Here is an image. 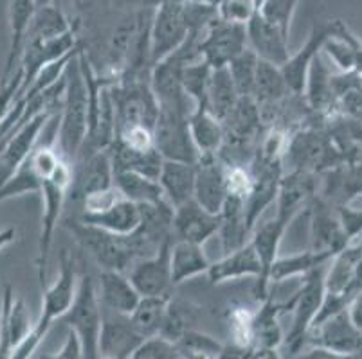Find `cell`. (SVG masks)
<instances>
[{"mask_svg": "<svg viewBox=\"0 0 362 359\" xmlns=\"http://www.w3.org/2000/svg\"><path fill=\"white\" fill-rule=\"evenodd\" d=\"M78 52H74L65 65L62 111L58 114V133H56V147L72 166L80 157L87 140L88 110H90V92Z\"/></svg>", "mask_w": 362, "mask_h": 359, "instance_id": "obj_1", "label": "cell"}, {"mask_svg": "<svg viewBox=\"0 0 362 359\" xmlns=\"http://www.w3.org/2000/svg\"><path fill=\"white\" fill-rule=\"evenodd\" d=\"M76 289H78V275H76L74 259L67 250H64L60 255V275L51 286L47 284L45 288H42L44 300H42L40 318L35 322L24 340L13 348L11 358L28 359L35 354V351L40 347L54 320L64 318L67 315L72 300H74Z\"/></svg>", "mask_w": 362, "mask_h": 359, "instance_id": "obj_2", "label": "cell"}, {"mask_svg": "<svg viewBox=\"0 0 362 359\" xmlns=\"http://www.w3.org/2000/svg\"><path fill=\"white\" fill-rule=\"evenodd\" d=\"M72 173H74V166L64 160L60 167L52 173V176L45 178L40 187L44 210H42V229L40 239H38V255H36V273H38L40 288L47 286V264L52 239H54L56 225L60 221L62 210L71 190Z\"/></svg>", "mask_w": 362, "mask_h": 359, "instance_id": "obj_3", "label": "cell"}, {"mask_svg": "<svg viewBox=\"0 0 362 359\" xmlns=\"http://www.w3.org/2000/svg\"><path fill=\"white\" fill-rule=\"evenodd\" d=\"M195 104L192 103H160L153 126L156 147L168 160L197 164L199 151L189 133V114Z\"/></svg>", "mask_w": 362, "mask_h": 359, "instance_id": "obj_4", "label": "cell"}, {"mask_svg": "<svg viewBox=\"0 0 362 359\" xmlns=\"http://www.w3.org/2000/svg\"><path fill=\"white\" fill-rule=\"evenodd\" d=\"M65 225L101 269L127 272L137 261L130 236H117L98 226L87 225L80 219H71Z\"/></svg>", "mask_w": 362, "mask_h": 359, "instance_id": "obj_5", "label": "cell"}, {"mask_svg": "<svg viewBox=\"0 0 362 359\" xmlns=\"http://www.w3.org/2000/svg\"><path fill=\"white\" fill-rule=\"evenodd\" d=\"M186 2L182 0H159L150 22V65L163 61L177 51L192 35Z\"/></svg>", "mask_w": 362, "mask_h": 359, "instance_id": "obj_6", "label": "cell"}, {"mask_svg": "<svg viewBox=\"0 0 362 359\" xmlns=\"http://www.w3.org/2000/svg\"><path fill=\"white\" fill-rule=\"evenodd\" d=\"M69 327L80 336L85 359H100V332L103 315L98 289L88 273L78 279V289L71 309L64 316Z\"/></svg>", "mask_w": 362, "mask_h": 359, "instance_id": "obj_7", "label": "cell"}, {"mask_svg": "<svg viewBox=\"0 0 362 359\" xmlns=\"http://www.w3.org/2000/svg\"><path fill=\"white\" fill-rule=\"evenodd\" d=\"M325 273H327V264L303 275L305 281L292 296V325L287 336L283 338V343L288 348V355H298L303 345L307 343L308 331L314 324L325 296Z\"/></svg>", "mask_w": 362, "mask_h": 359, "instance_id": "obj_8", "label": "cell"}, {"mask_svg": "<svg viewBox=\"0 0 362 359\" xmlns=\"http://www.w3.org/2000/svg\"><path fill=\"white\" fill-rule=\"evenodd\" d=\"M197 49L204 61L213 68L227 67L243 49H247L245 25L229 24L218 16L209 20L206 28L199 31Z\"/></svg>", "mask_w": 362, "mask_h": 359, "instance_id": "obj_9", "label": "cell"}, {"mask_svg": "<svg viewBox=\"0 0 362 359\" xmlns=\"http://www.w3.org/2000/svg\"><path fill=\"white\" fill-rule=\"evenodd\" d=\"M307 343L328 348L341 359L358 358L362 351V332L351 324L346 309H342L319 324L312 325Z\"/></svg>", "mask_w": 362, "mask_h": 359, "instance_id": "obj_10", "label": "cell"}, {"mask_svg": "<svg viewBox=\"0 0 362 359\" xmlns=\"http://www.w3.org/2000/svg\"><path fill=\"white\" fill-rule=\"evenodd\" d=\"M101 315H103V322H101L100 332V358H132L144 338L134 327L130 315L116 312L107 308H101Z\"/></svg>", "mask_w": 362, "mask_h": 359, "instance_id": "obj_11", "label": "cell"}, {"mask_svg": "<svg viewBox=\"0 0 362 359\" xmlns=\"http://www.w3.org/2000/svg\"><path fill=\"white\" fill-rule=\"evenodd\" d=\"M173 237L168 239L153 255L137 259L130 266L128 279L136 286L141 296L150 295H170L171 289L175 288L171 282L170 268V248Z\"/></svg>", "mask_w": 362, "mask_h": 359, "instance_id": "obj_12", "label": "cell"}, {"mask_svg": "<svg viewBox=\"0 0 362 359\" xmlns=\"http://www.w3.org/2000/svg\"><path fill=\"white\" fill-rule=\"evenodd\" d=\"M287 226V223L281 221L279 217H272L262 225H256L251 232L252 237L249 241L255 246L256 255L262 264V273L255 282V298L258 302H263L271 295V279L269 276H271L272 264L279 257V246H281L283 233Z\"/></svg>", "mask_w": 362, "mask_h": 359, "instance_id": "obj_13", "label": "cell"}, {"mask_svg": "<svg viewBox=\"0 0 362 359\" xmlns=\"http://www.w3.org/2000/svg\"><path fill=\"white\" fill-rule=\"evenodd\" d=\"M193 197L206 210L220 214L227 200V164L220 154L199 157Z\"/></svg>", "mask_w": 362, "mask_h": 359, "instance_id": "obj_14", "label": "cell"}, {"mask_svg": "<svg viewBox=\"0 0 362 359\" xmlns=\"http://www.w3.org/2000/svg\"><path fill=\"white\" fill-rule=\"evenodd\" d=\"M76 162H80V167H74L69 190L74 200H83L88 194L110 189L114 185V164L108 147L81 154Z\"/></svg>", "mask_w": 362, "mask_h": 359, "instance_id": "obj_15", "label": "cell"}, {"mask_svg": "<svg viewBox=\"0 0 362 359\" xmlns=\"http://www.w3.org/2000/svg\"><path fill=\"white\" fill-rule=\"evenodd\" d=\"M220 214H213L204 209L195 197L173 207V237L182 241L206 245L213 236L218 233Z\"/></svg>", "mask_w": 362, "mask_h": 359, "instance_id": "obj_16", "label": "cell"}, {"mask_svg": "<svg viewBox=\"0 0 362 359\" xmlns=\"http://www.w3.org/2000/svg\"><path fill=\"white\" fill-rule=\"evenodd\" d=\"M334 25L335 20L315 22L314 28H312L310 31V36H308V39L305 42V45H303L296 54L288 56L287 61L279 67L292 94L303 95L312 61H314L315 56L322 51V44H325V39L328 38V35L334 31Z\"/></svg>", "mask_w": 362, "mask_h": 359, "instance_id": "obj_17", "label": "cell"}, {"mask_svg": "<svg viewBox=\"0 0 362 359\" xmlns=\"http://www.w3.org/2000/svg\"><path fill=\"white\" fill-rule=\"evenodd\" d=\"M247 45L256 52L259 59L281 67L291 56V36H285L281 31L272 28L269 22L256 15L245 25Z\"/></svg>", "mask_w": 362, "mask_h": 359, "instance_id": "obj_18", "label": "cell"}, {"mask_svg": "<svg viewBox=\"0 0 362 359\" xmlns=\"http://www.w3.org/2000/svg\"><path fill=\"white\" fill-rule=\"evenodd\" d=\"M310 236L312 250L330 252L334 255L350 243L346 232L341 225L337 210H335V207H332L327 197L315 200L310 219Z\"/></svg>", "mask_w": 362, "mask_h": 359, "instance_id": "obj_19", "label": "cell"}, {"mask_svg": "<svg viewBox=\"0 0 362 359\" xmlns=\"http://www.w3.org/2000/svg\"><path fill=\"white\" fill-rule=\"evenodd\" d=\"M315 194V174L303 171L283 173L278 189V212L276 217L291 225V221L310 202Z\"/></svg>", "mask_w": 362, "mask_h": 359, "instance_id": "obj_20", "label": "cell"}, {"mask_svg": "<svg viewBox=\"0 0 362 359\" xmlns=\"http://www.w3.org/2000/svg\"><path fill=\"white\" fill-rule=\"evenodd\" d=\"M259 273H262V264L256 255V250L251 241H247L245 245L227 252L220 261L211 262L206 275L209 284L216 286L229 281L247 279V276L258 279Z\"/></svg>", "mask_w": 362, "mask_h": 359, "instance_id": "obj_21", "label": "cell"}, {"mask_svg": "<svg viewBox=\"0 0 362 359\" xmlns=\"http://www.w3.org/2000/svg\"><path fill=\"white\" fill-rule=\"evenodd\" d=\"M141 217H143L141 205L130 202L127 197H119L117 202L100 212H81L78 219L87 225L117 233V236H130L139 229Z\"/></svg>", "mask_w": 362, "mask_h": 359, "instance_id": "obj_22", "label": "cell"}, {"mask_svg": "<svg viewBox=\"0 0 362 359\" xmlns=\"http://www.w3.org/2000/svg\"><path fill=\"white\" fill-rule=\"evenodd\" d=\"M98 296L101 308L123 315H130L141 300L139 291L132 284L128 275L117 269H101L98 279Z\"/></svg>", "mask_w": 362, "mask_h": 359, "instance_id": "obj_23", "label": "cell"}, {"mask_svg": "<svg viewBox=\"0 0 362 359\" xmlns=\"http://www.w3.org/2000/svg\"><path fill=\"white\" fill-rule=\"evenodd\" d=\"M36 8H38V0H9V51L4 72H2V78H0L2 81L8 79L11 74H15V71L18 68L25 32H28Z\"/></svg>", "mask_w": 362, "mask_h": 359, "instance_id": "obj_24", "label": "cell"}, {"mask_svg": "<svg viewBox=\"0 0 362 359\" xmlns=\"http://www.w3.org/2000/svg\"><path fill=\"white\" fill-rule=\"evenodd\" d=\"M195 173L197 164L180 162V160H168L164 158L163 169L159 174V185L164 197L173 207L192 200L195 193Z\"/></svg>", "mask_w": 362, "mask_h": 359, "instance_id": "obj_25", "label": "cell"}, {"mask_svg": "<svg viewBox=\"0 0 362 359\" xmlns=\"http://www.w3.org/2000/svg\"><path fill=\"white\" fill-rule=\"evenodd\" d=\"M209 264L211 262L207 261L202 245L182 241V239H175L171 243L170 268L173 286H179L193 276L202 275L207 272Z\"/></svg>", "mask_w": 362, "mask_h": 359, "instance_id": "obj_26", "label": "cell"}, {"mask_svg": "<svg viewBox=\"0 0 362 359\" xmlns=\"http://www.w3.org/2000/svg\"><path fill=\"white\" fill-rule=\"evenodd\" d=\"M189 133L195 144L199 157L218 154L226 142V128L215 114L207 108H193L189 114Z\"/></svg>", "mask_w": 362, "mask_h": 359, "instance_id": "obj_27", "label": "cell"}, {"mask_svg": "<svg viewBox=\"0 0 362 359\" xmlns=\"http://www.w3.org/2000/svg\"><path fill=\"white\" fill-rule=\"evenodd\" d=\"M114 185L127 200L137 203V205H159V203L168 202L159 185V180L144 176L136 171H116Z\"/></svg>", "mask_w": 362, "mask_h": 359, "instance_id": "obj_28", "label": "cell"}, {"mask_svg": "<svg viewBox=\"0 0 362 359\" xmlns=\"http://www.w3.org/2000/svg\"><path fill=\"white\" fill-rule=\"evenodd\" d=\"M334 253L330 252H317V250H307L288 257H278L271 268V286L278 282H285L294 276H303L310 273L312 269L321 268L328 264Z\"/></svg>", "mask_w": 362, "mask_h": 359, "instance_id": "obj_29", "label": "cell"}, {"mask_svg": "<svg viewBox=\"0 0 362 359\" xmlns=\"http://www.w3.org/2000/svg\"><path fill=\"white\" fill-rule=\"evenodd\" d=\"M170 295L141 296L139 304L130 312L132 324H134V327L139 331L143 338L156 336L160 332L164 320H166L168 308H170Z\"/></svg>", "mask_w": 362, "mask_h": 359, "instance_id": "obj_30", "label": "cell"}, {"mask_svg": "<svg viewBox=\"0 0 362 359\" xmlns=\"http://www.w3.org/2000/svg\"><path fill=\"white\" fill-rule=\"evenodd\" d=\"M240 97L242 95L236 90L227 67L213 68L209 87H207V110L215 114L220 121H223L236 107Z\"/></svg>", "mask_w": 362, "mask_h": 359, "instance_id": "obj_31", "label": "cell"}, {"mask_svg": "<svg viewBox=\"0 0 362 359\" xmlns=\"http://www.w3.org/2000/svg\"><path fill=\"white\" fill-rule=\"evenodd\" d=\"M71 24H69L67 16L64 15L58 6H54L51 0L47 2H38L35 15H33L31 24H29L28 32H25V39H49L56 38V36L65 35L71 31Z\"/></svg>", "mask_w": 362, "mask_h": 359, "instance_id": "obj_32", "label": "cell"}, {"mask_svg": "<svg viewBox=\"0 0 362 359\" xmlns=\"http://www.w3.org/2000/svg\"><path fill=\"white\" fill-rule=\"evenodd\" d=\"M213 67L202 58L193 59L180 68V85L195 108H207V87Z\"/></svg>", "mask_w": 362, "mask_h": 359, "instance_id": "obj_33", "label": "cell"}, {"mask_svg": "<svg viewBox=\"0 0 362 359\" xmlns=\"http://www.w3.org/2000/svg\"><path fill=\"white\" fill-rule=\"evenodd\" d=\"M258 63L259 58L256 56V52L247 45V49H243V51L240 52L235 59H231L229 65H227V71L231 74L233 83H235L240 95H252L256 72H258Z\"/></svg>", "mask_w": 362, "mask_h": 359, "instance_id": "obj_34", "label": "cell"}, {"mask_svg": "<svg viewBox=\"0 0 362 359\" xmlns=\"http://www.w3.org/2000/svg\"><path fill=\"white\" fill-rule=\"evenodd\" d=\"M177 345L180 347L182 358H199V359H213L220 358L223 351V343L218 341L213 336L206 334V332L193 331V329H186L182 332Z\"/></svg>", "mask_w": 362, "mask_h": 359, "instance_id": "obj_35", "label": "cell"}, {"mask_svg": "<svg viewBox=\"0 0 362 359\" xmlns=\"http://www.w3.org/2000/svg\"><path fill=\"white\" fill-rule=\"evenodd\" d=\"M299 2L301 0H262L258 13L272 28L281 31L285 36H291V25Z\"/></svg>", "mask_w": 362, "mask_h": 359, "instance_id": "obj_36", "label": "cell"}, {"mask_svg": "<svg viewBox=\"0 0 362 359\" xmlns=\"http://www.w3.org/2000/svg\"><path fill=\"white\" fill-rule=\"evenodd\" d=\"M40 187L42 180L36 176L29 160H25V162L18 167V171L0 185V203L6 202V200H11V197L24 196V194H40Z\"/></svg>", "mask_w": 362, "mask_h": 359, "instance_id": "obj_37", "label": "cell"}, {"mask_svg": "<svg viewBox=\"0 0 362 359\" xmlns=\"http://www.w3.org/2000/svg\"><path fill=\"white\" fill-rule=\"evenodd\" d=\"M132 359H182V352L177 341L156 334L144 338L143 343L132 354Z\"/></svg>", "mask_w": 362, "mask_h": 359, "instance_id": "obj_38", "label": "cell"}, {"mask_svg": "<svg viewBox=\"0 0 362 359\" xmlns=\"http://www.w3.org/2000/svg\"><path fill=\"white\" fill-rule=\"evenodd\" d=\"M258 11L256 0H218L216 2V16L229 24L247 25Z\"/></svg>", "mask_w": 362, "mask_h": 359, "instance_id": "obj_39", "label": "cell"}, {"mask_svg": "<svg viewBox=\"0 0 362 359\" xmlns=\"http://www.w3.org/2000/svg\"><path fill=\"white\" fill-rule=\"evenodd\" d=\"M114 140L134 151H150L156 147L153 128L144 126V124H128V126L117 128Z\"/></svg>", "mask_w": 362, "mask_h": 359, "instance_id": "obj_40", "label": "cell"}, {"mask_svg": "<svg viewBox=\"0 0 362 359\" xmlns=\"http://www.w3.org/2000/svg\"><path fill=\"white\" fill-rule=\"evenodd\" d=\"M33 325L35 324L31 322V316H29L24 300L13 296L11 305H9V341H11V352L29 334Z\"/></svg>", "mask_w": 362, "mask_h": 359, "instance_id": "obj_41", "label": "cell"}, {"mask_svg": "<svg viewBox=\"0 0 362 359\" xmlns=\"http://www.w3.org/2000/svg\"><path fill=\"white\" fill-rule=\"evenodd\" d=\"M229 331L233 343L240 347L252 348V312L245 308L233 309L229 315Z\"/></svg>", "mask_w": 362, "mask_h": 359, "instance_id": "obj_42", "label": "cell"}, {"mask_svg": "<svg viewBox=\"0 0 362 359\" xmlns=\"http://www.w3.org/2000/svg\"><path fill=\"white\" fill-rule=\"evenodd\" d=\"M54 358L60 359H80L83 358V345H81L80 336L76 334L71 327H69L67 336H65L64 345L60 347V351L56 352Z\"/></svg>", "mask_w": 362, "mask_h": 359, "instance_id": "obj_43", "label": "cell"}, {"mask_svg": "<svg viewBox=\"0 0 362 359\" xmlns=\"http://www.w3.org/2000/svg\"><path fill=\"white\" fill-rule=\"evenodd\" d=\"M346 312L350 316L351 324L355 325V329L362 332V291H357L351 296L346 305Z\"/></svg>", "mask_w": 362, "mask_h": 359, "instance_id": "obj_44", "label": "cell"}, {"mask_svg": "<svg viewBox=\"0 0 362 359\" xmlns=\"http://www.w3.org/2000/svg\"><path fill=\"white\" fill-rule=\"evenodd\" d=\"M16 237V229L15 226H8V229L0 230V250H4L6 246L11 245Z\"/></svg>", "mask_w": 362, "mask_h": 359, "instance_id": "obj_45", "label": "cell"}, {"mask_svg": "<svg viewBox=\"0 0 362 359\" xmlns=\"http://www.w3.org/2000/svg\"><path fill=\"white\" fill-rule=\"evenodd\" d=\"M362 78V42L358 39L357 44V56H355V71Z\"/></svg>", "mask_w": 362, "mask_h": 359, "instance_id": "obj_46", "label": "cell"}, {"mask_svg": "<svg viewBox=\"0 0 362 359\" xmlns=\"http://www.w3.org/2000/svg\"><path fill=\"white\" fill-rule=\"evenodd\" d=\"M256 2H258V6H259V2H262V0H256Z\"/></svg>", "mask_w": 362, "mask_h": 359, "instance_id": "obj_47", "label": "cell"}]
</instances>
